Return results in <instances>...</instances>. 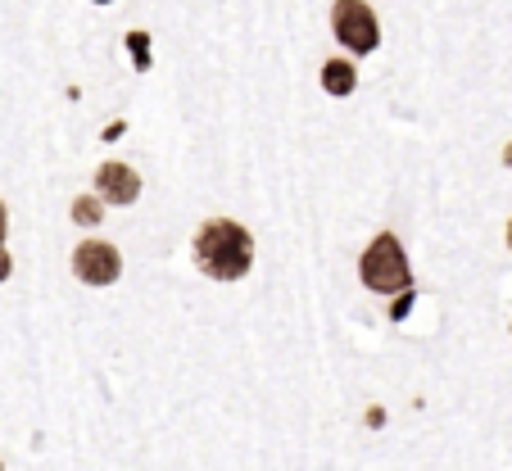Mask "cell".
<instances>
[{
    "mask_svg": "<svg viewBox=\"0 0 512 471\" xmlns=\"http://www.w3.org/2000/svg\"><path fill=\"white\" fill-rule=\"evenodd\" d=\"M195 268L213 281H241L254 268V236L232 218H209L195 231Z\"/></svg>",
    "mask_w": 512,
    "mask_h": 471,
    "instance_id": "6da1fadb",
    "label": "cell"
},
{
    "mask_svg": "<svg viewBox=\"0 0 512 471\" xmlns=\"http://www.w3.org/2000/svg\"><path fill=\"white\" fill-rule=\"evenodd\" d=\"M358 277H363L368 290H377V295H399V290L413 286L408 254H404V245H399L395 231H381L377 241L363 250V259H358Z\"/></svg>",
    "mask_w": 512,
    "mask_h": 471,
    "instance_id": "7a4b0ae2",
    "label": "cell"
},
{
    "mask_svg": "<svg viewBox=\"0 0 512 471\" xmlns=\"http://www.w3.org/2000/svg\"><path fill=\"white\" fill-rule=\"evenodd\" d=\"M331 32L349 55H372L381 46V23L372 14V5H363V0H336L331 5Z\"/></svg>",
    "mask_w": 512,
    "mask_h": 471,
    "instance_id": "3957f363",
    "label": "cell"
},
{
    "mask_svg": "<svg viewBox=\"0 0 512 471\" xmlns=\"http://www.w3.org/2000/svg\"><path fill=\"white\" fill-rule=\"evenodd\" d=\"M73 272H78V281H87V286H114V281L123 277V254L109 241H82L78 250H73Z\"/></svg>",
    "mask_w": 512,
    "mask_h": 471,
    "instance_id": "277c9868",
    "label": "cell"
},
{
    "mask_svg": "<svg viewBox=\"0 0 512 471\" xmlns=\"http://www.w3.org/2000/svg\"><path fill=\"white\" fill-rule=\"evenodd\" d=\"M96 195L105 204H136L141 195V177L127 164H100L96 168Z\"/></svg>",
    "mask_w": 512,
    "mask_h": 471,
    "instance_id": "5b68a950",
    "label": "cell"
},
{
    "mask_svg": "<svg viewBox=\"0 0 512 471\" xmlns=\"http://www.w3.org/2000/svg\"><path fill=\"white\" fill-rule=\"evenodd\" d=\"M354 87H358V73L349 59H327V64H322V91H327V96H349Z\"/></svg>",
    "mask_w": 512,
    "mask_h": 471,
    "instance_id": "8992f818",
    "label": "cell"
},
{
    "mask_svg": "<svg viewBox=\"0 0 512 471\" xmlns=\"http://www.w3.org/2000/svg\"><path fill=\"white\" fill-rule=\"evenodd\" d=\"M100 204H105L100 195H82V200L73 204V218H78L82 227H96V222H100Z\"/></svg>",
    "mask_w": 512,
    "mask_h": 471,
    "instance_id": "52a82bcc",
    "label": "cell"
},
{
    "mask_svg": "<svg viewBox=\"0 0 512 471\" xmlns=\"http://www.w3.org/2000/svg\"><path fill=\"white\" fill-rule=\"evenodd\" d=\"M10 268H14V263H10V254H5V245H0V281L10 277Z\"/></svg>",
    "mask_w": 512,
    "mask_h": 471,
    "instance_id": "ba28073f",
    "label": "cell"
},
{
    "mask_svg": "<svg viewBox=\"0 0 512 471\" xmlns=\"http://www.w3.org/2000/svg\"><path fill=\"white\" fill-rule=\"evenodd\" d=\"M5 227H10V213H5V200H0V245H5Z\"/></svg>",
    "mask_w": 512,
    "mask_h": 471,
    "instance_id": "9c48e42d",
    "label": "cell"
},
{
    "mask_svg": "<svg viewBox=\"0 0 512 471\" xmlns=\"http://www.w3.org/2000/svg\"><path fill=\"white\" fill-rule=\"evenodd\" d=\"M508 250H512V222H508Z\"/></svg>",
    "mask_w": 512,
    "mask_h": 471,
    "instance_id": "30bf717a",
    "label": "cell"
},
{
    "mask_svg": "<svg viewBox=\"0 0 512 471\" xmlns=\"http://www.w3.org/2000/svg\"><path fill=\"white\" fill-rule=\"evenodd\" d=\"M96 5H109V0H96Z\"/></svg>",
    "mask_w": 512,
    "mask_h": 471,
    "instance_id": "8fae6325",
    "label": "cell"
},
{
    "mask_svg": "<svg viewBox=\"0 0 512 471\" xmlns=\"http://www.w3.org/2000/svg\"><path fill=\"white\" fill-rule=\"evenodd\" d=\"M0 471H5V467H0Z\"/></svg>",
    "mask_w": 512,
    "mask_h": 471,
    "instance_id": "7c38bea8",
    "label": "cell"
}]
</instances>
